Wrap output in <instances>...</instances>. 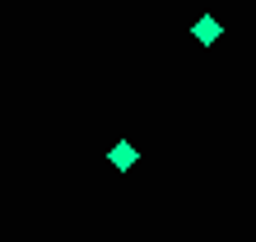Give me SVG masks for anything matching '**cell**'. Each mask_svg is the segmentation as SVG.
<instances>
[{"label":"cell","instance_id":"6da1fadb","mask_svg":"<svg viewBox=\"0 0 256 242\" xmlns=\"http://www.w3.org/2000/svg\"><path fill=\"white\" fill-rule=\"evenodd\" d=\"M108 158H112V168H116V172H130V168H135V158H140V149H135L130 140H116Z\"/></svg>","mask_w":256,"mask_h":242},{"label":"cell","instance_id":"7a4b0ae2","mask_svg":"<svg viewBox=\"0 0 256 242\" xmlns=\"http://www.w3.org/2000/svg\"><path fill=\"white\" fill-rule=\"evenodd\" d=\"M191 33H196V42H205V47H210V42H219V38H224V24L205 14V19H196V24H191Z\"/></svg>","mask_w":256,"mask_h":242}]
</instances>
